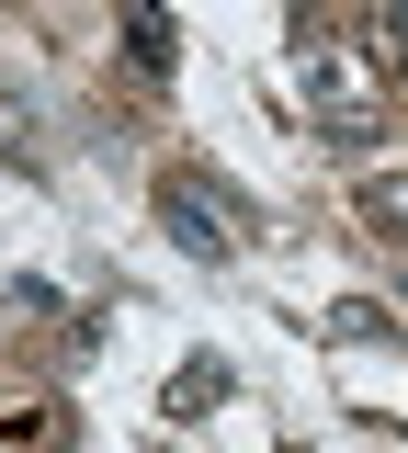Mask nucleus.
Masks as SVG:
<instances>
[{"label": "nucleus", "instance_id": "obj_1", "mask_svg": "<svg viewBox=\"0 0 408 453\" xmlns=\"http://www.w3.org/2000/svg\"><path fill=\"white\" fill-rule=\"evenodd\" d=\"M171 226L193 238V250H227V204H216V193H193V181H171Z\"/></svg>", "mask_w": 408, "mask_h": 453}, {"label": "nucleus", "instance_id": "obj_2", "mask_svg": "<svg viewBox=\"0 0 408 453\" xmlns=\"http://www.w3.org/2000/svg\"><path fill=\"white\" fill-rule=\"evenodd\" d=\"M125 23H136V57H148V68H171V23H159V0H125Z\"/></svg>", "mask_w": 408, "mask_h": 453}, {"label": "nucleus", "instance_id": "obj_3", "mask_svg": "<svg viewBox=\"0 0 408 453\" xmlns=\"http://www.w3.org/2000/svg\"><path fill=\"white\" fill-rule=\"evenodd\" d=\"M363 204H374V216H386V226H397V238H408V181H374Z\"/></svg>", "mask_w": 408, "mask_h": 453}]
</instances>
